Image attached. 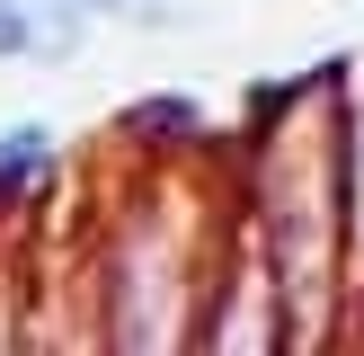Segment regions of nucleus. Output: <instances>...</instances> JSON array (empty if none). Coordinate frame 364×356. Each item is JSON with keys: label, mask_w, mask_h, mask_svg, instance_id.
<instances>
[{"label": "nucleus", "mask_w": 364, "mask_h": 356, "mask_svg": "<svg viewBox=\"0 0 364 356\" xmlns=\"http://www.w3.org/2000/svg\"><path fill=\"white\" fill-rule=\"evenodd\" d=\"M89 27V0H0V63H71Z\"/></svg>", "instance_id": "nucleus-1"}, {"label": "nucleus", "mask_w": 364, "mask_h": 356, "mask_svg": "<svg viewBox=\"0 0 364 356\" xmlns=\"http://www.w3.org/2000/svg\"><path fill=\"white\" fill-rule=\"evenodd\" d=\"M53 178H63V134H53L45 116H9L0 125V214L45 205Z\"/></svg>", "instance_id": "nucleus-2"}, {"label": "nucleus", "mask_w": 364, "mask_h": 356, "mask_svg": "<svg viewBox=\"0 0 364 356\" xmlns=\"http://www.w3.org/2000/svg\"><path fill=\"white\" fill-rule=\"evenodd\" d=\"M89 18L98 27H178V18H196V0H89Z\"/></svg>", "instance_id": "nucleus-3"}]
</instances>
